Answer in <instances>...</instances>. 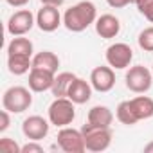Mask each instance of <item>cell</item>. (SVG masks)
Here are the masks:
<instances>
[{"label": "cell", "instance_id": "6da1fadb", "mask_svg": "<svg viewBox=\"0 0 153 153\" xmlns=\"http://www.w3.org/2000/svg\"><path fill=\"white\" fill-rule=\"evenodd\" d=\"M96 20H97V9L88 0L78 2L76 6L68 7L63 15V25L70 33H81L88 25L96 24Z\"/></svg>", "mask_w": 153, "mask_h": 153}, {"label": "cell", "instance_id": "7a4b0ae2", "mask_svg": "<svg viewBox=\"0 0 153 153\" xmlns=\"http://www.w3.org/2000/svg\"><path fill=\"white\" fill-rule=\"evenodd\" d=\"M74 101L68 97H56L49 106V123L56 128H65L76 119V108Z\"/></svg>", "mask_w": 153, "mask_h": 153}, {"label": "cell", "instance_id": "3957f363", "mask_svg": "<svg viewBox=\"0 0 153 153\" xmlns=\"http://www.w3.org/2000/svg\"><path fill=\"white\" fill-rule=\"evenodd\" d=\"M81 133H83L87 149L94 151V153L108 149V146L112 142V131H110V128H101V126H94V124L87 123V124H83Z\"/></svg>", "mask_w": 153, "mask_h": 153}, {"label": "cell", "instance_id": "277c9868", "mask_svg": "<svg viewBox=\"0 0 153 153\" xmlns=\"http://www.w3.org/2000/svg\"><path fill=\"white\" fill-rule=\"evenodd\" d=\"M33 105V96L25 87H11L2 96V106L11 114H22Z\"/></svg>", "mask_w": 153, "mask_h": 153}, {"label": "cell", "instance_id": "5b68a950", "mask_svg": "<svg viewBox=\"0 0 153 153\" xmlns=\"http://www.w3.org/2000/svg\"><path fill=\"white\" fill-rule=\"evenodd\" d=\"M124 79H126L128 90H131L135 94H144V92H148L151 88L153 72L148 70L144 65H135V67H130Z\"/></svg>", "mask_w": 153, "mask_h": 153}, {"label": "cell", "instance_id": "8992f818", "mask_svg": "<svg viewBox=\"0 0 153 153\" xmlns=\"http://www.w3.org/2000/svg\"><path fill=\"white\" fill-rule=\"evenodd\" d=\"M56 139H58V146L65 153H83L87 149L81 130H74V128L65 126L58 131Z\"/></svg>", "mask_w": 153, "mask_h": 153}, {"label": "cell", "instance_id": "52a82bcc", "mask_svg": "<svg viewBox=\"0 0 153 153\" xmlns=\"http://www.w3.org/2000/svg\"><path fill=\"white\" fill-rule=\"evenodd\" d=\"M133 59V51L128 43H114L106 49V63L112 68H128Z\"/></svg>", "mask_w": 153, "mask_h": 153}, {"label": "cell", "instance_id": "ba28073f", "mask_svg": "<svg viewBox=\"0 0 153 153\" xmlns=\"http://www.w3.org/2000/svg\"><path fill=\"white\" fill-rule=\"evenodd\" d=\"M34 24H36L34 15L29 9H20V11L13 13L11 18L7 20V33L13 36H24L33 29Z\"/></svg>", "mask_w": 153, "mask_h": 153}, {"label": "cell", "instance_id": "9c48e42d", "mask_svg": "<svg viewBox=\"0 0 153 153\" xmlns=\"http://www.w3.org/2000/svg\"><path fill=\"white\" fill-rule=\"evenodd\" d=\"M90 85L97 92H110L115 85V72L112 67H96L90 72Z\"/></svg>", "mask_w": 153, "mask_h": 153}, {"label": "cell", "instance_id": "30bf717a", "mask_svg": "<svg viewBox=\"0 0 153 153\" xmlns=\"http://www.w3.org/2000/svg\"><path fill=\"white\" fill-rule=\"evenodd\" d=\"M36 25L43 33H52L61 25V15L56 6H42V9L36 15Z\"/></svg>", "mask_w": 153, "mask_h": 153}, {"label": "cell", "instance_id": "8fae6325", "mask_svg": "<svg viewBox=\"0 0 153 153\" xmlns=\"http://www.w3.org/2000/svg\"><path fill=\"white\" fill-rule=\"evenodd\" d=\"M22 131L29 140H42L49 133V123L42 115H31L22 123Z\"/></svg>", "mask_w": 153, "mask_h": 153}, {"label": "cell", "instance_id": "7c38bea8", "mask_svg": "<svg viewBox=\"0 0 153 153\" xmlns=\"http://www.w3.org/2000/svg\"><path fill=\"white\" fill-rule=\"evenodd\" d=\"M54 78L56 74L51 72V70H45V68H36L33 67L29 70V88L33 92H45V90H51L52 85H54Z\"/></svg>", "mask_w": 153, "mask_h": 153}, {"label": "cell", "instance_id": "4fadbf2b", "mask_svg": "<svg viewBox=\"0 0 153 153\" xmlns=\"http://www.w3.org/2000/svg\"><path fill=\"white\" fill-rule=\"evenodd\" d=\"M67 97L70 101H74L76 105H85L87 101H90L92 97V85L81 78H76L70 87H68V92H67Z\"/></svg>", "mask_w": 153, "mask_h": 153}, {"label": "cell", "instance_id": "5bb4252c", "mask_svg": "<svg viewBox=\"0 0 153 153\" xmlns=\"http://www.w3.org/2000/svg\"><path fill=\"white\" fill-rule=\"evenodd\" d=\"M96 33L101 38H105V40L115 38L121 33V22H119V18L114 16V15H101L96 20Z\"/></svg>", "mask_w": 153, "mask_h": 153}, {"label": "cell", "instance_id": "9a60e30c", "mask_svg": "<svg viewBox=\"0 0 153 153\" xmlns=\"http://www.w3.org/2000/svg\"><path fill=\"white\" fill-rule=\"evenodd\" d=\"M87 123L94 124V126H101V128H110L112 123H114V114L108 106L105 105H97V106H92L90 112H88V117H87Z\"/></svg>", "mask_w": 153, "mask_h": 153}, {"label": "cell", "instance_id": "2e32d148", "mask_svg": "<svg viewBox=\"0 0 153 153\" xmlns=\"http://www.w3.org/2000/svg\"><path fill=\"white\" fill-rule=\"evenodd\" d=\"M7 68L15 76L27 74L33 68V58L27 54H7Z\"/></svg>", "mask_w": 153, "mask_h": 153}, {"label": "cell", "instance_id": "e0dca14e", "mask_svg": "<svg viewBox=\"0 0 153 153\" xmlns=\"http://www.w3.org/2000/svg\"><path fill=\"white\" fill-rule=\"evenodd\" d=\"M130 105L137 115L139 121L142 119H149L153 117V99L148 97V96H137L133 99H130Z\"/></svg>", "mask_w": 153, "mask_h": 153}, {"label": "cell", "instance_id": "ac0fdd59", "mask_svg": "<svg viewBox=\"0 0 153 153\" xmlns=\"http://www.w3.org/2000/svg\"><path fill=\"white\" fill-rule=\"evenodd\" d=\"M33 67L45 68V70H51V72L56 74L58 72V67H59V58L52 51H42V52H38L33 58Z\"/></svg>", "mask_w": 153, "mask_h": 153}, {"label": "cell", "instance_id": "d6986e66", "mask_svg": "<svg viewBox=\"0 0 153 153\" xmlns=\"http://www.w3.org/2000/svg\"><path fill=\"white\" fill-rule=\"evenodd\" d=\"M76 79V76L72 72H59L56 78H54V85L51 88L52 96L54 97H67V92H68V87L70 83Z\"/></svg>", "mask_w": 153, "mask_h": 153}, {"label": "cell", "instance_id": "ffe728a7", "mask_svg": "<svg viewBox=\"0 0 153 153\" xmlns=\"http://www.w3.org/2000/svg\"><path fill=\"white\" fill-rule=\"evenodd\" d=\"M7 54H27L33 56V42L24 36H15L7 45Z\"/></svg>", "mask_w": 153, "mask_h": 153}, {"label": "cell", "instance_id": "44dd1931", "mask_svg": "<svg viewBox=\"0 0 153 153\" xmlns=\"http://www.w3.org/2000/svg\"><path fill=\"white\" fill-rule=\"evenodd\" d=\"M115 115H117V121L126 124V126H133L139 121L133 108H131V105H130V101H121L117 105V108H115Z\"/></svg>", "mask_w": 153, "mask_h": 153}, {"label": "cell", "instance_id": "7402d4cb", "mask_svg": "<svg viewBox=\"0 0 153 153\" xmlns=\"http://www.w3.org/2000/svg\"><path fill=\"white\" fill-rule=\"evenodd\" d=\"M139 47L146 52H153V27H146L144 31L139 33Z\"/></svg>", "mask_w": 153, "mask_h": 153}, {"label": "cell", "instance_id": "603a6c76", "mask_svg": "<svg viewBox=\"0 0 153 153\" xmlns=\"http://www.w3.org/2000/svg\"><path fill=\"white\" fill-rule=\"evenodd\" d=\"M135 6L139 13L153 24V0H135Z\"/></svg>", "mask_w": 153, "mask_h": 153}, {"label": "cell", "instance_id": "cb8c5ba5", "mask_svg": "<svg viewBox=\"0 0 153 153\" xmlns=\"http://www.w3.org/2000/svg\"><path fill=\"white\" fill-rule=\"evenodd\" d=\"M0 151L2 153H22V148L9 137L0 139Z\"/></svg>", "mask_w": 153, "mask_h": 153}, {"label": "cell", "instance_id": "d4e9b609", "mask_svg": "<svg viewBox=\"0 0 153 153\" xmlns=\"http://www.w3.org/2000/svg\"><path fill=\"white\" fill-rule=\"evenodd\" d=\"M22 153H43V146L38 144V140H31L25 146H22Z\"/></svg>", "mask_w": 153, "mask_h": 153}, {"label": "cell", "instance_id": "484cf974", "mask_svg": "<svg viewBox=\"0 0 153 153\" xmlns=\"http://www.w3.org/2000/svg\"><path fill=\"white\" fill-rule=\"evenodd\" d=\"M9 110H2L0 112V131H6L7 128H9V124H11V119H9Z\"/></svg>", "mask_w": 153, "mask_h": 153}, {"label": "cell", "instance_id": "4316f807", "mask_svg": "<svg viewBox=\"0 0 153 153\" xmlns=\"http://www.w3.org/2000/svg\"><path fill=\"white\" fill-rule=\"evenodd\" d=\"M110 7H115V9H121V7H126L128 4H131L133 0H106Z\"/></svg>", "mask_w": 153, "mask_h": 153}, {"label": "cell", "instance_id": "83f0119b", "mask_svg": "<svg viewBox=\"0 0 153 153\" xmlns=\"http://www.w3.org/2000/svg\"><path fill=\"white\" fill-rule=\"evenodd\" d=\"M6 2L9 6H13V7H22V6H25L29 2V0H6Z\"/></svg>", "mask_w": 153, "mask_h": 153}, {"label": "cell", "instance_id": "f1b7e54d", "mask_svg": "<svg viewBox=\"0 0 153 153\" xmlns=\"http://www.w3.org/2000/svg\"><path fill=\"white\" fill-rule=\"evenodd\" d=\"M42 4H45V6H56V7H59L65 0H40Z\"/></svg>", "mask_w": 153, "mask_h": 153}, {"label": "cell", "instance_id": "f546056e", "mask_svg": "<svg viewBox=\"0 0 153 153\" xmlns=\"http://www.w3.org/2000/svg\"><path fill=\"white\" fill-rule=\"evenodd\" d=\"M144 153H153V142H148L144 146Z\"/></svg>", "mask_w": 153, "mask_h": 153}, {"label": "cell", "instance_id": "4dcf8cb0", "mask_svg": "<svg viewBox=\"0 0 153 153\" xmlns=\"http://www.w3.org/2000/svg\"><path fill=\"white\" fill-rule=\"evenodd\" d=\"M151 72H153V65H151Z\"/></svg>", "mask_w": 153, "mask_h": 153}, {"label": "cell", "instance_id": "1f68e13d", "mask_svg": "<svg viewBox=\"0 0 153 153\" xmlns=\"http://www.w3.org/2000/svg\"><path fill=\"white\" fill-rule=\"evenodd\" d=\"M133 2H135V0H133Z\"/></svg>", "mask_w": 153, "mask_h": 153}]
</instances>
